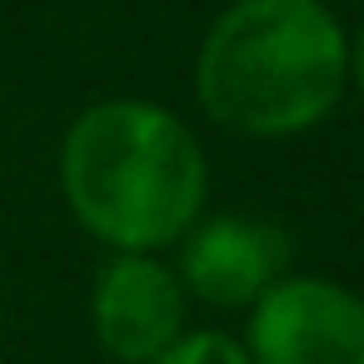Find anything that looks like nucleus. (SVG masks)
Masks as SVG:
<instances>
[{"instance_id": "nucleus-3", "label": "nucleus", "mask_w": 364, "mask_h": 364, "mask_svg": "<svg viewBox=\"0 0 364 364\" xmlns=\"http://www.w3.org/2000/svg\"><path fill=\"white\" fill-rule=\"evenodd\" d=\"M255 364H364V299L324 274H279L250 304Z\"/></svg>"}, {"instance_id": "nucleus-6", "label": "nucleus", "mask_w": 364, "mask_h": 364, "mask_svg": "<svg viewBox=\"0 0 364 364\" xmlns=\"http://www.w3.org/2000/svg\"><path fill=\"white\" fill-rule=\"evenodd\" d=\"M150 364H255L245 339L220 334V329H185L175 344H165Z\"/></svg>"}, {"instance_id": "nucleus-5", "label": "nucleus", "mask_w": 364, "mask_h": 364, "mask_svg": "<svg viewBox=\"0 0 364 364\" xmlns=\"http://www.w3.org/2000/svg\"><path fill=\"white\" fill-rule=\"evenodd\" d=\"M175 245L185 294L220 309H250L289 269V235L255 215H200Z\"/></svg>"}, {"instance_id": "nucleus-7", "label": "nucleus", "mask_w": 364, "mask_h": 364, "mask_svg": "<svg viewBox=\"0 0 364 364\" xmlns=\"http://www.w3.org/2000/svg\"><path fill=\"white\" fill-rule=\"evenodd\" d=\"M349 80H354V90L364 95V21H359V31L349 36Z\"/></svg>"}, {"instance_id": "nucleus-1", "label": "nucleus", "mask_w": 364, "mask_h": 364, "mask_svg": "<svg viewBox=\"0 0 364 364\" xmlns=\"http://www.w3.org/2000/svg\"><path fill=\"white\" fill-rule=\"evenodd\" d=\"M60 190L80 230L100 245L155 255L205 215L210 160L175 110L120 95L70 120Z\"/></svg>"}, {"instance_id": "nucleus-4", "label": "nucleus", "mask_w": 364, "mask_h": 364, "mask_svg": "<svg viewBox=\"0 0 364 364\" xmlns=\"http://www.w3.org/2000/svg\"><path fill=\"white\" fill-rule=\"evenodd\" d=\"M95 344L115 364H150L185 334V284L150 250H115L90 289Z\"/></svg>"}, {"instance_id": "nucleus-2", "label": "nucleus", "mask_w": 364, "mask_h": 364, "mask_svg": "<svg viewBox=\"0 0 364 364\" xmlns=\"http://www.w3.org/2000/svg\"><path fill=\"white\" fill-rule=\"evenodd\" d=\"M344 85L349 36L324 0H235L195 55L200 110L240 140L314 130Z\"/></svg>"}, {"instance_id": "nucleus-8", "label": "nucleus", "mask_w": 364, "mask_h": 364, "mask_svg": "<svg viewBox=\"0 0 364 364\" xmlns=\"http://www.w3.org/2000/svg\"><path fill=\"white\" fill-rule=\"evenodd\" d=\"M0 294H6V279H0Z\"/></svg>"}]
</instances>
